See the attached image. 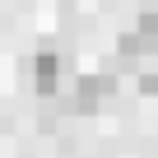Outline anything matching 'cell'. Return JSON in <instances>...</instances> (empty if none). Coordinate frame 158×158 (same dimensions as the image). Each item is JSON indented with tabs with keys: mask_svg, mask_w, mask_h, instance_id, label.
I'll return each instance as SVG.
<instances>
[{
	"mask_svg": "<svg viewBox=\"0 0 158 158\" xmlns=\"http://www.w3.org/2000/svg\"><path fill=\"white\" fill-rule=\"evenodd\" d=\"M153 51H158V14H139L135 28H126L116 37V56L135 60V56H153Z\"/></svg>",
	"mask_w": 158,
	"mask_h": 158,
	"instance_id": "cell-1",
	"label": "cell"
},
{
	"mask_svg": "<svg viewBox=\"0 0 158 158\" xmlns=\"http://www.w3.org/2000/svg\"><path fill=\"white\" fill-rule=\"evenodd\" d=\"M107 93H112V74H79L74 79V93L65 102H70V112H93Z\"/></svg>",
	"mask_w": 158,
	"mask_h": 158,
	"instance_id": "cell-2",
	"label": "cell"
},
{
	"mask_svg": "<svg viewBox=\"0 0 158 158\" xmlns=\"http://www.w3.org/2000/svg\"><path fill=\"white\" fill-rule=\"evenodd\" d=\"M60 84H65V60H60L56 51H42V56L33 60V89H37L42 98H56Z\"/></svg>",
	"mask_w": 158,
	"mask_h": 158,
	"instance_id": "cell-3",
	"label": "cell"
},
{
	"mask_svg": "<svg viewBox=\"0 0 158 158\" xmlns=\"http://www.w3.org/2000/svg\"><path fill=\"white\" fill-rule=\"evenodd\" d=\"M153 93H158V70H153Z\"/></svg>",
	"mask_w": 158,
	"mask_h": 158,
	"instance_id": "cell-4",
	"label": "cell"
}]
</instances>
